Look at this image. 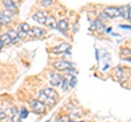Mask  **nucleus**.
<instances>
[{
    "mask_svg": "<svg viewBox=\"0 0 131 122\" xmlns=\"http://www.w3.org/2000/svg\"><path fill=\"white\" fill-rule=\"evenodd\" d=\"M61 84H62L63 91H68L69 89V76L68 78H62V82H61Z\"/></svg>",
    "mask_w": 131,
    "mask_h": 122,
    "instance_id": "nucleus-20",
    "label": "nucleus"
},
{
    "mask_svg": "<svg viewBox=\"0 0 131 122\" xmlns=\"http://www.w3.org/2000/svg\"><path fill=\"white\" fill-rule=\"evenodd\" d=\"M3 46H2V44H1V42H0V49H1V48H2Z\"/></svg>",
    "mask_w": 131,
    "mask_h": 122,
    "instance_id": "nucleus-27",
    "label": "nucleus"
},
{
    "mask_svg": "<svg viewBox=\"0 0 131 122\" xmlns=\"http://www.w3.org/2000/svg\"><path fill=\"white\" fill-rule=\"evenodd\" d=\"M31 30V26L28 25L27 23H22V24H20V26L18 28V36H19V38H24V37H26L27 34H28V32H30Z\"/></svg>",
    "mask_w": 131,
    "mask_h": 122,
    "instance_id": "nucleus-6",
    "label": "nucleus"
},
{
    "mask_svg": "<svg viewBox=\"0 0 131 122\" xmlns=\"http://www.w3.org/2000/svg\"><path fill=\"white\" fill-rule=\"evenodd\" d=\"M68 26H69L68 19H61L57 22V28L60 30L61 32H63V33H66L68 31Z\"/></svg>",
    "mask_w": 131,
    "mask_h": 122,
    "instance_id": "nucleus-10",
    "label": "nucleus"
},
{
    "mask_svg": "<svg viewBox=\"0 0 131 122\" xmlns=\"http://www.w3.org/2000/svg\"><path fill=\"white\" fill-rule=\"evenodd\" d=\"M0 42H1L2 46L3 45H9V44H11V38L9 37V35L6 33V34H2L0 36Z\"/></svg>",
    "mask_w": 131,
    "mask_h": 122,
    "instance_id": "nucleus-19",
    "label": "nucleus"
},
{
    "mask_svg": "<svg viewBox=\"0 0 131 122\" xmlns=\"http://www.w3.org/2000/svg\"><path fill=\"white\" fill-rule=\"evenodd\" d=\"M45 34V30H43L42 27H32L30 32H28L27 36H32V37H40Z\"/></svg>",
    "mask_w": 131,
    "mask_h": 122,
    "instance_id": "nucleus-9",
    "label": "nucleus"
},
{
    "mask_svg": "<svg viewBox=\"0 0 131 122\" xmlns=\"http://www.w3.org/2000/svg\"><path fill=\"white\" fill-rule=\"evenodd\" d=\"M106 32H107V33H110V32H112V27H108V28H106Z\"/></svg>",
    "mask_w": 131,
    "mask_h": 122,
    "instance_id": "nucleus-25",
    "label": "nucleus"
},
{
    "mask_svg": "<svg viewBox=\"0 0 131 122\" xmlns=\"http://www.w3.org/2000/svg\"><path fill=\"white\" fill-rule=\"evenodd\" d=\"M7 34L9 35V37L11 38V43L15 44V43H18L19 40H20L19 36H18V33H16V31H14V30H9Z\"/></svg>",
    "mask_w": 131,
    "mask_h": 122,
    "instance_id": "nucleus-16",
    "label": "nucleus"
},
{
    "mask_svg": "<svg viewBox=\"0 0 131 122\" xmlns=\"http://www.w3.org/2000/svg\"><path fill=\"white\" fill-rule=\"evenodd\" d=\"M45 25L50 28H57V20L55 19V17H48L45 22Z\"/></svg>",
    "mask_w": 131,
    "mask_h": 122,
    "instance_id": "nucleus-14",
    "label": "nucleus"
},
{
    "mask_svg": "<svg viewBox=\"0 0 131 122\" xmlns=\"http://www.w3.org/2000/svg\"><path fill=\"white\" fill-rule=\"evenodd\" d=\"M40 5L44 6V7H48V6L51 5V1H50V0H44V1L40 2Z\"/></svg>",
    "mask_w": 131,
    "mask_h": 122,
    "instance_id": "nucleus-23",
    "label": "nucleus"
},
{
    "mask_svg": "<svg viewBox=\"0 0 131 122\" xmlns=\"http://www.w3.org/2000/svg\"><path fill=\"white\" fill-rule=\"evenodd\" d=\"M54 67L59 71H68V72H73L75 71L73 69L72 64L66 60H57L54 62Z\"/></svg>",
    "mask_w": 131,
    "mask_h": 122,
    "instance_id": "nucleus-2",
    "label": "nucleus"
},
{
    "mask_svg": "<svg viewBox=\"0 0 131 122\" xmlns=\"http://www.w3.org/2000/svg\"><path fill=\"white\" fill-rule=\"evenodd\" d=\"M11 122H21V117L20 112L15 107L12 109V115H11Z\"/></svg>",
    "mask_w": 131,
    "mask_h": 122,
    "instance_id": "nucleus-15",
    "label": "nucleus"
},
{
    "mask_svg": "<svg viewBox=\"0 0 131 122\" xmlns=\"http://www.w3.org/2000/svg\"><path fill=\"white\" fill-rule=\"evenodd\" d=\"M120 17H122L126 20H130V6H124L119 8Z\"/></svg>",
    "mask_w": 131,
    "mask_h": 122,
    "instance_id": "nucleus-12",
    "label": "nucleus"
},
{
    "mask_svg": "<svg viewBox=\"0 0 131 122\" xmlns=\"http://www.w3.org/2000/svg\"><path fill=\"white\" fill-rule=\"evenodd\" d=\"M103 13L107 17V19H116V18H119L120 17V11H119V8H116V7H108V8H105V10Z\"/></svg>",
    "mask_w": 131,
    "mask_h": 122,
    "instance_id": "nucleus-4",
    "label": "nucleus"
},
{
    "mask_svg": "<svg viewBox=\"0 0 131 122\" xmlns=\"http://www.w3.org/2000/svg\"><path fill=\"white\" fill-rule=\"evenodd\" d=\"M130 54H131V51H130L129 48H125V49H122V50H121L120 57H121L122 59L130 61Z\"/></svg>",
    "mask_w": 131,
    "mask_h": 122,
    "instance_id": "nucleus-18",
    "label": "nucleus"
},
{
    "mask_svg": "<svg viewBox=\"0 0 131 122\" xmlns=\"http://www.w3.org/2000/svg\"><path fill=\"white\" fill-rule=\"evenodd\" d=\"M31 107L32 110L35 113H37V115H40V113L45 112V110H46V105L43 104L42 101H39L38 99H33L31 101Z\"/></svg>",
    "mask_w": 131,
    "mask_h": 122,
    "instance_id": "nucleus-3",
    "label": "nucleus"
},
{
    "mask_svg": "<svg viewBox=\"0 0 131 122\" xmlns=\"http://www.w3.org/2000/svg\"><path fill=\"white\" fill-rule=\"evenodd\" d=\"M49 82L52 86H59L62 82V76H61L60 73H57V72H52L50 74V80Z\"/></svg>",
    "mask_w": 131,
    "mask_h": 122,
    "instance_id": "nucleus-8",
    "label": "nucleus"
},
{
    "mask_svg": "<svg viewBox=\"0 0 131 122\" xmlns=\"http://www.w3.org/2000/svg\"><path fill=\"white\" fill-rule=\"evenodd\" d=\"M104 24L102 23L100 20H95V21L93 22V25H92V30H97L98 32H101V31H104Z\"/></svg>",
    "mask_w": 131,
    "mask_h": 122,
    "instance_id": "nucleus-17",
    "label": "nucleus"
},
{
    "mask_svg": "<svg viewBox=\"0 0 131 122\" xmlns=\"http://www.w3.org/2000/svg\"><path fill=\"white\" fill-rule=\"evenodd\" d=\"M122 28H128V30H130V25H121Z\"/></svg>",
    "mask_w": 131,
    "mask_h": 122,
    "instance_id": "nucleus-24",
    "label": "nucleus"
},
{
    "mask_svg": "<svg viewBox=\"0 0 131 122\" xmlns=\"http://www.w3.org/2000/svg\"><path fill=\"white\" fill-rule=\"evenodd\" d=\"M96 59L98 60V51L97 50H96Z\"/></svg>",
    "mask_w": 131,
    "mask_h": 122,
    "instance_id": "nucleus-26",
    "label": "nucleus"
},
{
    "mask_svg": "<svg viewBox=\"0 0 131 122\" xmlns=\"http://www.w3.org/2000/svg\"><path fill=\"white\" fill-rule=\"evenodd\" d=\"M33 20L36 22H38L39 24H45L46 22V19L48 18V14L47 12H44V11H37L35 14H33Z\"/></svg>",
    "mask_w": 131,
    "mask_h": 122,
    "instance_id": "nucleus-7",
    "label": "nucleus"
},
{
    "mask_svg": "<svg viewBox=\"0 0 131 122\" xmlns=\"http://www.w3.org/2000/svg\"><path fill=\"white\" fill-rule=\"evenodd\" d=\"M47 122H49V121H47Z\"/></svg>",
    "mask_w": 131,
    "mask_h": 122,
    "instance_id": "nucleus-29",
    "label": "nucleus"
},
{
    "mask_svg": "<svg viewBox=\"0 0 131 122\" xmlns=\"http://www.w3.org/2000/svg\"><path fill=\"white\" fill-rule=\"evenodd\" d=\"M2 3H3V6H5V8H7V10L12 11V12H14V13H16V6H15V3L13 1L8 0V1H3Z\"/></svg>",
    "mask_w": 131,
    "mask_h": 122,
    "instance_id": "nucleus-13",
    "label": "nucleus"
},
{
    "mask_svg": "<svg viewBox=\"0 0 131 122\" xmlns=\"http://www.w3.org/2000/svg\"><path fill=\"white\" fill-rule=\"evenodd\" d=\"M28 116V111L26 110V108H22L21 112H20V117H21V119H25V118H27Z\"/></svg>",
    "mask_w": 131,
    "mask_h": 122,
    "instance_id": "nucleus-22",
    "label": "nucleus"
},
{
    "mask_svg": "<svg viewBox=\"0 0 131 122\" xmlns=\"http://www.w3.org/2000/svg\"><path fill=\"white\" fill-rule=\"evenodd\" d=\"M115 74H116L117 81H125L126 80V70L121 67L115 69Z\"/></svg>",
    "mask_w": 131,
    "mask_h": 122,
    "instance_id": "nucleus-11",
    "label": "nucleus"
},
{
    "mask_svg": "<svg viewBox=\"0 0 131 122\" xmlns=\"http://www.w3.org/2000/svg\"><path fill=\"white\" fill-rule=\"evenodd\" d=\"M39 101L43 104H48V105H54L57 100H58V93H57L54 88H43L38 94Z\"/></svg>",
    "mask_w": 131,
    "mask_h": 122,
    "instance_id": "nucleus-1",
    "label": "nucleus"
},
{
    "mask_svg": "<svg viewBox=\"0 0 131 122\" xmlns=\"http://www.w3.org/2000/svg\"><path fill=\"white\" fill-rule=\"evenodd\" d=\"M1 15H2V14H1V12H0V19H1Z\"/></svg>",
    "mask_w": 131,
    "mask_h": 122,
    "instance_id": "nucleus-28",
    "label": "nucleus"
},
{
    "mask_svg": "<svg viewBox=\"0 0 131 122\" xmlns=\"http://www.w3.org/2000/svg\"><path fill=\"white\" fill-rule=\"evenodd\" d=\"M77 84V78L74 75H70L69 76V86L70 87H74Z\"/></svg>",
    "mask_w": 131,
    "mask_h": 122,
    "instance_id": "nucleus-21",
    "label": "nucleus"
},
{
    "mask_svg": "<svg viewBox=\"0 0 131 122\" xmlns=\"http://www.w3.org/2000/svg\"><path fill=\"white\" fill-rule=\"evenodd\" d=\"M70 49H71L70 45L67 44V43H62V44L58 45V46H56L51 51L54 52V54H56V55H59V54H66L67 51L69 52Z\"/></svg>",
    "mask_w": 131,
    "mask_h": 122,
    "instance_id": "nucleus-5",
    "label": "nucleus"
}]
</instances>
